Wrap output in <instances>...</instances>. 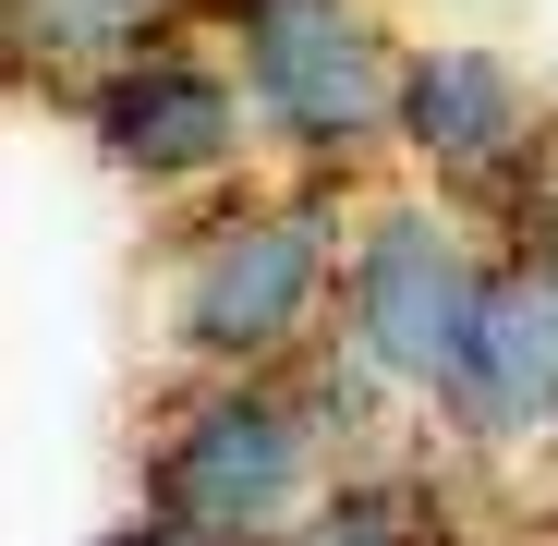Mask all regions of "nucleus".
Instances as JSON below:
<instances>
[{
	"label": "nucleus",
	"mask_w": 558,
	"mask_h": 546,
	"mask_svg": "<svg viewBox=\"0 0 558 546\" xmlns=\"http://www.w3.org/2000/svg\"><path fill=\"white\" fill-rule=\"evenodd\" d=\"M352 195L364 182L255 170L195 207V231L170 243V280H158V340L182 377H292L340 328Z\"/></svg>",
	"instance_id": "1"
},
{
	"label": "nucleus",
	"mask_w": 558,
	"mask_h": 546,
	"mask_svg": "<svg viewBox=\"0 0 558 546\" xmlns=\"http://www.w3.org/2000/svg\"><path fill=\"white\" fill-rule=\"evenodd\" d=\"M352 449L328 437L304 377H182L146 425V510H182L231 546H279L328 486H340Z\"/></svg>",
	"instance_id": "2"
},
{
	"label": "nucleus",
	"mask_w": 558,
	"mask_h": 546,
	"mask_svg": "<svg viewBox=\"0 0 558 546\" xmlns=\"http://www.w3.org/2000/svg\"><path fill=\"white\" fill-rule=\"evenodd\" d=\"M486 280H498V231L474 207L425 195V182H401V195H352V255H340V328L377 377L437 413L461 352H474V316H486Z\"/></svg>",
	"instance_id": "3"
},
{
	"label": "nucleus",
	"mask_w": 558,
	"mask_h": 546,
	"mask_svg": "<svg viewBox=\"0 0 558 546\" xmlns=\"http://www.w3.org/2000/svg\"><path fill=\"white\" fill-rule=\"evenodd\" d=\"M231 73H243V110L267 170H316V182H364L389 158L401 122V49L377 0H267V13L219 25Z\"/></svg>",
	"instance_id": "4"
},
{
	"label": "nucleus",
	"mask_w": 558,
	"mask_h": 546,
	"mask_svg": "<svg viewBox=\"0 0 558 546\" xmlns=\"http://www.w3.org/2000/svg\"><path fill=\"white\" fill-rule=\"evenodd\" d=\"M73 146L98 158L122 195H158V207H182V195H231V182H255V110H243V73H231V49L207 37V25H182V37H158V49H134V61H110L98 85H73Z\"/></svg>",
	"instance_id": "5"
},
{
	"label": "nucleus",
	"mask_w": 558,
	"mask_h": 546,
	"mask_svg": "<svg viewBox=\"0 0 558 546\" xmlns=\"http://www.w3.org/2000/svg\"><path fill=\"white\" fill-rule=\"evenodd\" d=\"M389 158L425 182V195L474 207L486 231L534 219L558 195V122L534 98V73L498 61L486 37H413L401 49V122H389Z\"/></svg>",
	"instance_id": "6"
},
{
	"label": "nucleus",
	"mask_w": 558,
	"mask_h": 546,
	"mask_svg": "<svg viewBox=\"0 0 558 546\" xmlns=\"http://www.w3.org/2000/svg\"><path fill=\"white\" fill-rule=\"evenodd\" d=\"M437 425H449V449H474V462L558 449V195L498 231V280H486L474 352H461Z\"/></svg>",
	"instance_id": "7"
},
{
	"label": "nucleus",
	"mask_w": 558,
	"mask_h": 546,
	"mask_svg": "<svg viewBox=\"0 0 558 546\" xmlns=\"http://www.w3.org/2000/svg\"><path fill=\"white\" fill-rule=\"evenodd\" d=\"M207 0H0V49H13L25 85H49V98H73V85H98L110 61L182 37Z\"/></svg>",
	"instance_id": "8"
},
{
	"label": "nucleus",
	"mask_w": 558,
	"mask_h": 546,
	"mask_svg": "<svg viewBox=\"0 0 558 546\" xmlns=\"http://www.w3.org/2000/svg\"><path fill=\"white\" fill-rule=\"evenodd\" d=\"M279 546H461L449 534V486L437 462H401V449H364L340 462V486L279 534Z\"/></svg>",
	"instance_id": "9"
},
{
	"label": "nucleus",
	"mask_w": 558,
	"mask_h": 546,
	"mask_svg": "<svg viewBox=\"0 0 558 546\" xmlns=\"http://www.w3.org/2000/svg\"><path fill=\"white\" fill-rule=\"evenodd\" d=\"M98 546H231V534H207V522H182V510H134V522H110Z\"/></svg>",
	"instance_id": "10"
},
{
	"label": "nucleus",
	"mask_w": 558,
	"mask_h": 546,
	"mask_svg": "<svg viewBox=\"0 0 558 546\" xmlns=\"http://www.w3.org/2000/svg\"><path fill=\"white\" fill-rule=\"evenodd\" d=\"M243 13H267V0H207V13H195V25L219 37V25H243Z\"/></svg>",
	"instance_id": "11"
}]
</instances>
